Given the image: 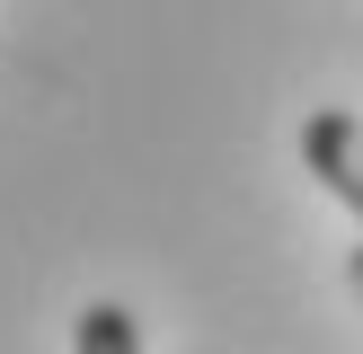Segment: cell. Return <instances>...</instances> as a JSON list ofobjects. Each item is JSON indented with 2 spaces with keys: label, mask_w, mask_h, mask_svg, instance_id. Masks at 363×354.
<instances>
[{
  "label": "cell",
  "mask_w": 363,
  "mask_h": 354,
  "mask_svg": "<svg viewBox=\"0 0 363 354\" xmlns=\"http://www.w3.org/2000/svg\"><path fill=\"white\" fill-rule=\"evenodd\" d=\"M301 159H311V177L354 212V222H363V115H346V106H319V115L301 124Z\"/></svg>",
  "instance_id": "cell-1"
},
{
  "label": "cell",
  "mask_w": 363,
  "mask_h": 354,
  "mask_svg": "<svg viewBox=\"0 0 363 354\" xmlns=\"http://www.w3.org/2000/svg\"><path fill=\"white\" fill-rule=\"evenodd\" d=\"M71 354H142V319L124 301H89L71 328Z\"/></svg>",
  "instance_id": "cell-2"
},
{
  "label": "cell",
  "mask_w": 363,
  "mask_h": 354,
  "mask_svg": "<svg viewBox=\"0 0 363 354\" xmlns=\"http://www.w3.org/2000/svg\"><path fill=\"white\" fill-rule=\"evenodd\" d=\"M346 283H354V292H363V248H346Z\"/></svg>",
  "instance_id": "cell-3"
}]
</instances>
